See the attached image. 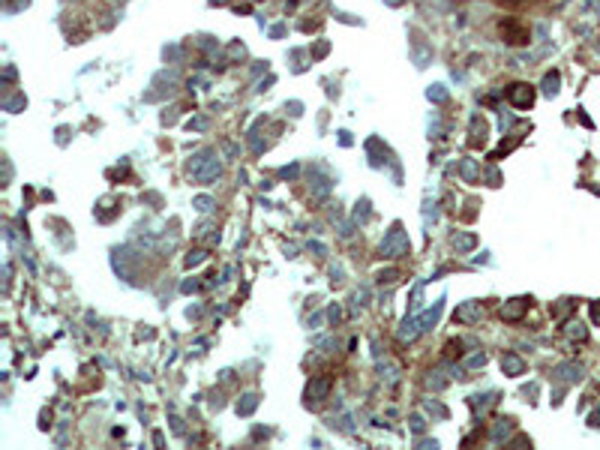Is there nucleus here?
<instances>
[{"label": "nucleus", "instance_id": "nucleus-1", "mask_svg": "<svg viewBox=\"0 0 600 450\" xmlns=\"http://www.w3.org/2000/svg\"><path fill=\"white\" fill-rule=\"evenodd\" d=\"M483 315V309H480V303H465L459 312H456V318L459 321H474V318H480Z\"/></svg>", "mask_w": 600, "mask_h": 450}, {"label": "nucleus", "instance_id": "nucleus-2", "mask_svg": "<svg viewBox=\"0 0 600 450\" xmlns=\"http://www.w3.org/2000/svg\"><path fill=\"white\" fill-rule=\"evenodd\" d=\"M510 99H513L516 105H531V90H525V84H516V87L510 90Z\"/></svg>", "mask_w": 600, "mask_h": 450}, {"label": "nucleus", "instance_id": "nucleus-3", "mask_svg": "<svg viewBox=\"0 0 600 450\" xmlns=\"http://www.w3.org/2000/svg\"><path fill=\"white\" fill-rule=\"evenodd\" d=\"M525 309V300H510V306H504L501 315L504 318H519V312Z\"/></svg>", "mask_w": 600, "mask_h": 450}, {"label": "nucleus", "instance_id": "nucleus-4", "mask_svg": "<svg viewBox=\"0 0 600 450\" xmlns=\"http://www.w3.org/2000/svg\"><path fill=\"white\" fill-rule=\"evenodd\" d=\"M504 366H507L510 372H522V363L516 360V357H504Z\"/></svg>", "mask_w": 600, "mask_h": 450}, {"label": "nucleus", "instance_id": "nucleus-5", "mask_svg": "<svg viewBox=\"0 0 600 450\" xmlns=\"http://www.w3.org/2000/svg\"><path fill=\"white\" fill-rule=\"evenodd\" d=\"M252 408H255V396H246V402H243V408H240V411L246 414V411H252Z\"/></svg>", "mask_w": 600, "mask_h": 450}]
</instances>
